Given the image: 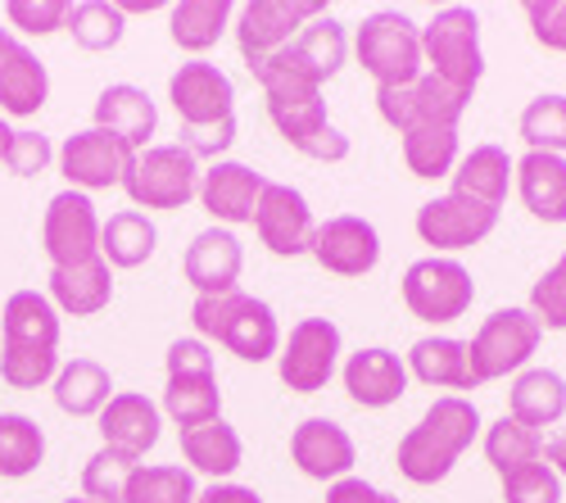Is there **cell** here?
<instances>
[{
  "label": "cell",
  "mask_w": 566,
  "mask_h": 503,
  "mask_svg": "<svg viewBox=\"0 0 566 503\" xmlns=\"http://www.w3.org/2000/svg\"><path fill=\"white\" fill-rule=\"evenodd\" d=\"M522 136L531 150L544 155H562L566 150V96H535L522 114Z\"/></svg>",
  "instance_id": "obj_43"
},
{
  "label": "cell",
  "mask_w": 566,
  "mask_h": 503,
  "mask_svg": "<svg viewBox=\"0 0 566 503\" xmlns=\"http://www.w3.org/2000/svg\"><path fill=\"white\" fill-rule=\"evenodd\" d=\"M345 55H349V41H345V28L336 14H317L313 23L300 28V36L291 45H281L272 60H263L254 73V82H308V86H322L332 82L340 69H345Z\"/></svg>",
  "instance_id": "obj_8"
},
{
  "label": "cell",
  "mask_w": 566,
  "mask_h": 503,
  "mask_svg": "<svg viewBox=\"0 0 566 503\" xmlns=\"http://www.w3.org/2000/svg\"><path fill=\"white\" fill-rule=\"evenodd\" d=\"M200 159L177 146H150L132 159V172L123 177V191L136 209H186L200 196Z\"/></svg>",
  "instance_id": "obj_7"
},
{
  "label": "cell",
  "mask_w": 566,
  "mask_h": 503,
  "mask_svg": "<svg viewBox=\"0 0 566 503\" xmlns=\"http://www.w3.org/2000/svg\"><path fill=\"white\" fill-rule=\"evenodd\" d=\"M181 453H186V463H191L196 472L213 476V481H227L235 468H241L245 459V444L241 436H235L231 422H205V427H191V431H181Z\"/></svg>",
  "instance_id": "obj_32"
},
{
  "label": "cell",
  "mask_w": 566,
  "mask_h": 503,
  "mask_svg": "<svg viewBox=\"0 0 566 503\" xmlns=\"http://www.w3.org/2000/svg\"><path fill=\"white\" fill-rule=\"evenodd\" d=\"M317 14H326V6H317V0H250V6H241V14H235V45H241L245 69H259L263 60H272Z\"/></svg>",
  "instance_id": "obj_11"
},
{
  "label": "cell",
  "mask_w": 566,
  "mask_h": 503,
  "mask_svg": "<svg viewBox=\"0 0 566 503\" xmlns=\"http://www.w3.org/2000/svg\"><path fill=\"white\" fill-rule=\"evenodd\" d=\"M308 254L326 272H336V277H367V272L381 263V237H376V227L367 218L340 213V218L317 222Z\"/></svg>",
  "instance_id": "obj_19"
},
{
  "label": "cell",
  "mask_w": 566,
  "mask_h": 503,
  "mask_svg": "<svg viewBox=\"0 0 566 503\" xmlns=\"http://www.w3.org/2000/svg\"><path fill=\"white\" fill-rule=\"evenodd\" d=\"M263 96H268V118L281 132V142L295 146L300 155L317 159V164H340L349 155V136L326 118V101H322V86L308 82H259Z\"/></svg>",
  "instance_id": "obj_3"
},
{
  "label": "cell",
  "mask_w": 566,
  "mask_h": 503,
  "mask_svg": "<svg viewBox=\"0 0 566 503\" xmlns=\"http://www.w3.org/2000/svg\"><path fill=\"white\" fill-rule=\"evenodd\" d=\"M64 503H86V499H64Z\"/></svg>",
  "instance_id": "obj_55"
},
{
  "label": "cell",
  "mask_w": 566,
  "mask_h": 503,
  "mask_svg": "<svg viewBox=\"0 0 566 503\" xmlns=\"http://www.w3.org/2000/svg\"><path fill=\"white\" fill-rule=\"evenodd\" d=\"M96 127L118 132L123 142L140 155V150H150V136L159 127V109H155V101L140 86L114 82V86L101 91V101H96Z\"/></svg>",
  "instance_id": "obj_27"
},
{
  "label": "cell",
  "mask_w": 566,
  "mask_h": 503,
  "mask_svg": "<svg viewBox=\"0 0 566 503\" xmlns=\"http://www.w3.org/2000/svg\"><path fill=\"white\" fill-rule=\"evenodd\" d=\"M476 431H481L476 404L462 399V395H444V399H436L427 413H421V422L399 440L395 463H399V472H403L412 485H436V481H444V476L453 472V463L471 449Z\"/></svg>",
  "instance_id": "obj_2"
},
{
  "label": "cell",
  "mask_w": 566,
  "mask_h": 503,
  "mask_svg": "<svg viewBox=\"0 0 566 503\" xmlns=\"http://www.w3.org/2000/svg\"><path fill=\"white\" fill-rule=\"evenodd\" d=\"M114 399V377L96 358H73L55 377V404L73 418H101L105 404Z\"/></svg>",
  "instance_id": "obj_31"
},
{
  "label": "cell",
  "mask_w": 566,
  "mask_h": 503,
  "mask_svg": "<svg viewBox=\"0 0 566 503\" xmlns=\"http://www.w3.org/2000/svg\"><path fill=\"white\" fill-rule=\"evenodd\" d=\"M485 459L499 476L526 468V463H539L544 459V431L516 422V418H499L490 431H485Z\"/></svg>",
  "instance_id": "obj_39"
},
{
  "label": "cell",
  "mask_w": 566,
  "mask_h": 503,
  "mask_svg": "<svg viewBox=\"0 0 566 503\" xmlns=\"http://www.w3.org/2000/svg\"><path fill=\"white\" fill-rule=\"evenodd\" d=\"M326 503H399V499L367 485L363 476H345V481H336L332 490H326Z\"/></svg>",
  "instance_id": "obj_51"
},
{
  "label": "cell",
  "mask_w": 566,
  "mask_h": 503,
  "mask_svg": "<svg viewBox=\"0 0 566 503\" xmlns=\"http://www.w3.org/2000/svg\"><path fill=\"white\" fill-rule=\"evenodd\" d=\"M291 459H295V468L304 472V476H313V481H345L349 472H354V463H358V449H354V440H349V431L340 427V422H332V418H308V422H300L295 431H291Z\"/></svg>",
  "instance_id": "obj_20"
},
{
  "label": "cell",
  "mask_w": 566,
  "mask_h": 503,
  "mask_svg": "<svg viewBox=\"0 0 566 503\" xmlns=\"http://www.w3.org/2000/svg\"><path fill=\"white\" fill-rule=\"evenodd\" d=\"M191 323H196L200 340H218L245 363H263V358H272L281 349V327H276L272 304H263V300H254L245 291L196 295Z\"/></svg>",
  "instance_id": "obj_4"
},
{
  "label": "cell",
  "mask_w": 566,
  "mask_h": 503,
  "mask_svg": "<svg viewBox=\"0 0 566 503\" xmlns=\"http://www.w3.org/2000/svg\"><path fill=\"white\" fill-rule=\"evenodd\" d=\"M507 404H512V413H507V418H516V422H526V427L544 431V427L562 422V413H566V381H562L553 368H531V373L516 377Z\"/></svg>",
  "instance_id": "obj_33"
},
{
  "label": "cell",
  "mask_w": 566,
  "mask_h": 503,
  "mask_svg": "<svg viewBox=\"0 0 566 503\" xmlns=\"http://www.w3.org/2000/svg\"><path fill=\"white\" fill-rule=\"evenodd\" d=\"M476 300V282L458 259H417L403 272V304L421 323H458Z\"/></svg>",
  "instance_id": "obj_10"
},
{
  "label": "cell",
  "mask_w": 566,
  "mask_h": 503,
  "mask_svg": "<svg viewBox=\"0 0 566 503\" xmlns=\"http://www.w3.org/2000/svg\"><path fill=\"white\" fill-rule=\"evenodd\" d=\"M41 245L51 254V268H77L101 259V218L86 191H60L45 205L41 218Z\"/></svg>",
  "instance_id": "obj_15"
},
{
  "label": "cell",
  "mask_w": 566,
  "mask_h": 503,
  "mask_svg": "<svg viewBox=\"0 0 566 503\" xmlns=\"http://www.w3.org/2000/svg\"><path fill=\"white\" fill-rule=\"evenodd\" d=\"M159 427H164V413L159 404L136 395V390H123L105 404L101 413V436L109 449H123L132 459H146V453L159 444Z\"/></svg>",
  "instance_id": "obj_25"
},
{
  "label": "cell",
  "mask_w": 566,
  "mask_h": 503,
  "mask_svg": "<svg viewBox=\"0 0 566 503\" xmlns=\"http://www.w3.org/2000/svg\"><path fill=\"white\" fill-rule=\"evenodd\" d=\"M408 373L427 386H444V390H481L476 363H471V340H453V336H427L408 349Z\"/></svg>",
  "instance_id": "obj_26"
},
{
  "label": "cell",
  "mask_w": 566,
  "mask_h": 503,
  "mask_svg": "<svg viewBox=\"0 0 566 503\" xmlns=\"http://www.w3.org/2000/svg\"><path fill=\"white\" fill-rule=\"evenodd\" d=\"M45 101H51V73L10 28H0V114L32 118Z\"/></svg>",
  "instance_id": "obj_21"
},
{
  "label": "cell",
  "mask_w": 566,
  "mask_h": 503,
  "mask_svg": "<svg viewBox=\"0 0 566 503\" xmlns=\"http://www.w3.org/2000/svg\"><path fill=\"white\" fill-rule=\"evenodd\" d=\"M403 164H408L412 177H453V168H458V127L403 132Z\"/></svg>",
  "instance_id": "obj_40"
},
{
  "label": "cell",
  "mask_w": 566,
  "mask_h": 503,
  "mask_svg": "<svg viewBox=\"0 0 566 503\" xmlns=\"http://www.w3.org/2000/svg\"><path fill=\"white\" fill-rule=\"evenodd\" d=\"M336 363H340V327L332 317H304V323L291 327L286 345L276 349L281 386L295 395L326 390V381L336 377Z\"/></svg>",
  "instance_id": "obj_9"
},
{
  "label": "cell",
  "mask_w": 566,
  "mask_h": 503,
  "mask_svg": "<svg viewBox=\"0 0 566 503\" xmlns=\"http://www.w3.org/2000/svg\"><path fill=\"white\" fill-rule=\"evenodd\" d=\"M467 91L440 82L436 73H421L408 86H390V91H376V109L381 118L403 136L417 127H458V118L467 114Z\"/></svg>",
  "instance_id": "obj_13"
},
{
  "label": "cell",
  "mask_w": 566,
  "mask_h": 503,
  "mask_svg": "<svg viewBox=\"0 0 566 503\" xmlns=\"http://www.w3.org/2000/svg\"><path fill=\"white\" fill-rule=\"evenodd\" d=\"M516 191H522L526 209L544 222H566V159L531 150L516 164Z\"/></svg>",
  "instance_id": "obj_29"
},
{
  "label": "cell",
  "mask_w": 566,
  "mask_h": 503,
  "mask_svg": "<svg viewBox=\"0 0 566 503\" xmlns=\"http://www.w3.org/2000/svg\"><path fill=\"white\" fill-rule=\"evenodd\" d=\"M60 377V308L41 291H14L0 308V381L36 390Z\"/></svg>",
  "instance_id": "obj_1"
},
{
  "label": "cell",
  "mask_w": 566,
  "mask_h": 503,
  "mask_svg": "<svg viewBox=\"0 0 566 503\" xmlns=\"http://www.w3.org/2000/svg\"><path fill=\"white\" fill-rule=\"evenodd\" d=\"M345 390L363 408H390L408 390V363L395 349H381V345L358 349L345 363Z\"/></svg>",
  "instance_id": "obj_24"
},
{
  "label": "cell",
  "mask_w": 566,
  "mask_h": 503,
  "mask_svg": "<svg viewBox=\"0 0 566 503\" xmlns=\"http://www.w3.org/2000/svg\"><path fill=\"white\" fill-rule=\"evenodd\" d=\"M45 463V431L28 413H0V476L23 481Z\"/></svg>",
  "instance_id": "obj_37"
},
{
  "label": "cell",
  "mask_w": 566,
  "mask_h": 503,
  "mask_svg": "<svg viewBox=\"0 0 566 503\" xmlns=\"http://www.w3.org/2000/svg\"><path fill=\"white\" fill-rule=\"evenodd\" d=\"M132 159H136V150L123 142V136L109 132V127H96V123H91L86 132H73L60 146V172L69 177L73 191L123 187V177L132 172Z\"/></svg>",
  "instance_id": "obj_14"
},
{
  "label": "cell",
  "mask_w": 566,
  "mask_h": 503,
  "mask_svg": "<svg viewBox=\"0 0 566 503\" xmlns=\"http://www.w3.org/2000/svg\"><path fill=\"white\" fill-rule=\"evenodd\" d=\"M539 336H544V327H539V317L531 308H499V313H490L481 323V332L471 336V363H476L481 386L522 368V363L539 349Z\"/></svg>",
  "instance_id": "obj_12"
},
{
  "label": "cell",
  "mask_w": 566,
  "mask_h": 503,
  "mask_svg": "<svg viewBox=\"0 0 566 503\" xmlns=\"http://www.w3.org/2000/svg\"><path fill=\"white\" fill-rule=\"evenodd\" d=\"M421 60H427V73H436L440 82H449V86H458L471 96L476 82L485 77L476 10H467V6L440 10L427 28H421Z\"/></svg>",
  "instance_id": "obj_6"
},
{
  "label": "cell",
  "mask_w": 566,
  "mask_h": 503,
  "mask_svg": "<svg viewBox=\"0 0 566 503\" xmlns=\"http://www.w3.org/2000/svg\"><path fill=\"white\" fill-rule=\"evenodd\" d=\"M196 472L181 463H140L127 481L123 503H196Z\"/></svg>",
  "instance_id": "obj_38"
},
{
  "label": "cell",
  "mask_w": 566,
  "mask_h": 503,
  "mask_svg": "<svg viewBox=\"0 0 566 503\" xmlns=\"http://www.w3.org/2000/svg\"><path fill=\"white\" fill-rule=\"evenodd\" d=\"M196 503H263V494L254 485H235V481H213L209 490H200Z\"/></svg>",
  "instance_id": "obj_52"
},
{
  "label": "cell",
  "mask_w": 566,
  "mask_h": 503,
  "mask_svg": "<svg viewBox=\"0 0 566 503\" xmlns=\"http://www.w3.org/2000/svg\"><path fill=\"white\" fill-rule=\"evenodd\" d=\"M114 300V268L105 259H91L77 268H51V304L73 317H96Z\"/></svg>",
  "instance_id": "obj_28"
},
{
  "label": "cell",
  "mask_w": 566,
  "mask_h": 503,
  "mask_svg": "<svg viewBox=\"0 0 566 503\" xmlns=\"http://www.w3.org/2000/svg\"><path fill=\"white\" fill-rule=\"evenodd\" d=\"M254 232L276 259H295V254L313 250L317 222H313L308 200L295 187H286V181H268L263 196H259V209H254Z\"/></svg>",
  "instance_id": "obj_17"
},
{
  "label": "cell",
  "mask_w": 566,
  "mask_h": 503,
  "mask_svg": "<svg viewBox=\"0 0 566 503\" xmlns=\"http://www.w3.org/2000/svg\"><path fill=\"white\" fill-rule=\"evenodd\" d=\"M507 503H562V476L548 463H526L503 476Z\"/></svg>",
  "instance_id": "obj_44"
},
{
  "label": "cell",
  "mask_w": 566,
  "mask_h": 503,
  "mask_svg": "<svg viewBox=\"0 0 566 503\" xmlns=\"http://www.w3.org/2000/svg\"><path fill=\"white\" fill-rule=\"evenodd\" d=\"M164 413L181 427H205L222 418V390H218V373H196V377H168L164 386Z\"/></svg>",
  "instance_id": "obj_34"
},
{
  "label": "cell",
  "mask_w": 566,
  "mask_h": 503,
  "mask_svg": "<svg viewBox=\"0 0 566 503\" xmlns=\"http://www.w3.org/2000/svg\"><path fill=\"white\" fill-rule=\"evenodd\" d=\"M136 468H140V459L101 444L82 468V499L86 503H123L127 499V481H132Z\"/></svg>",
  "instance_id": "obj_41"
},
{
  "label": "cell",
  "mask_w": 566,
  "mask_h": 503,
  "mask_svg": "<svg viewBox=\"0 0 566 503\" xmlns=\"http://www.w3.org/2000/svg\"><path fill=\"white\" fill-rule=\"evenodd\" d=\"M69 6L73 0H10V23L28 36H45V32H60L69 23Z\"/></svg>",
  "instance_id": "obj_46"
},
{
  "label": "cell",
  "mask_w": 566,
  "mask_h": 503,
  "mask_svg": "<svg viewBox=\"0 0 566 503\" xmlns=\"http://www.w3.org/2000/svg\"><path fill=\"white\" fill-rule=\"evenodd\" d=\"M51 159H55V150H51V136L45 132H14L0 164H6L14 177H36V172L51 168Z\"/></svg>",
  "instance_id": "obj_47"
},
{
  "label": "cell",
  "mask_w": 566,
  "mask_h": 503,
  "mask_svg": "<svg viewBox=\"0 0 566 503\" xmlns=\"http://www.w3.org/2000/svg\"><path fill=\"white\" fill-rule=\"evenodd\" d=\"M159 245L155 222L140 209H123L109 222H101V259L109 268H140Z\"/></svg>",
  "instance_id": "obj_35"
},
{
  "label": "cell",
  "mask_w": 566,
  "mask_h": 503,
  "mask_svg": "<svg viewBox=\"0 0 566 503\" xmlns=\"http://www.w3.org/2000/svg\"><path fill=\"white\" fill-rule=\"evenodd\" d=\"M526 19H531V32L539 45L566 55V0H531Z\"/></svg>",
  "instance_id": "obj_48"
},
{
  "label": "cell",
  "mask_w": 566,
  "mask_h": 503,
  "mask_svg": "<svg viewBox=\"0 0 566 503\" xmlns=\"http://www.w3.org/2000/svg\"><path fill=\"white\" fill-rule=\"evenodd\" d=\"M499 227V209L476 205L467 196H440L427 200L417 209V237L421 245H436V250H467V245H481L490 232Z\"/></svg>",
  "instance_id": "obj_18"
},
{
  "label": "cell",
  "mask_w": 566,
  "mask_h": 503,
  "mask_svg": "<svg viewBox=\"0 0 566 503\" xmlns=\"http://www.w3.org/2000/svg\"><path fill=\"white\" fill-rule=\"evenodd\" d=\"M73 41L82 51H114L127 32V14L109 0H82V6H69V23Z\"/></svg>",
  "instance_id": "obj_42"
},
{
  "label": "cell",
  "mask_w": 566,
  "mask_h": 503,
  "mask_svg": "<svg viewBox=\"0 0 566 503\" xmlns=\"http://www.w3.org/2000/svg\"><path fill=\"white\" fill-rule=\"evenodd\" d=\"M168 101L181 118V132L196 127H218L227 118H235V86L231 77L209 64V60H191L168 77Z\"/></svg>",
  "instance_id": "obj_16"
},
{
  "label": "cell",
  "mask_w": 566,
  "mask_h": 503,
  "mask_svg": "<svg viewBox=\"0 0 566 503\" xmlns=\"http://www.w3.org/2000/svg\"><path fill=\"white\" fill-rule=\"evenodd\" d=\"M168 23H172L168 32H172V41L181 45V51L205 55L209 45H218V36L231 28V6L227 0H181V6H172Z\"/></svg>",
  "instance_id": "obj_36"
},
{
  "label": "cell",
  "mask_w": 566,
  "mask_h": 503,
  "mask_svg": "<svg viewBox=\"0 0 566 503\" xmlns=\"http://www.w3.org/2000/svg\"><path fill=\"white\" fill-rule=\"evenodd\" d=\"M241 268H245V250L227 227H209V232H200L191 245H186V259H181V272H186V282L196 286V295L235 291Z\"/></svg>",
  "instance_id": "obj_23"
},
{
  "label": "cell",
  "mask_w": 566,
  "mask_h": 503,
  "mask_svg": "<svg viewBox=\"0 0 566 503\" xmlns=\"http://www.w3.org/2000/svg\"><path fill=\"white\" fill-rule=\"evenodd\" d=\"M544 459H548V468H553L557 476H566V431L553 436V440H544Z\"/></svg>",
  "instance_id": "obj_53"
},
{
  "label": "cell",
  "mask_w": 566,
  "mask_h": 503,
  "mask_svg": "<svg viewBox=\"0 0 566 503\" xmlns=\"http://www.w3.org/2000/svg\"><path fill=\"white\" fill-rule=\"evenodd\" d=\"M531 313L544 332H566V254L544 272L531 291Z\"/></svg>",
  "instance_id": "obj_45"
},
{
  "label": "cell",
  "mask_w": 566,
  "mask_h": 503,
  "mask_svg": "<svg viewBox=\"0 0 566 503\" xmlns=\"http://www.w3.org/2000/svg\"><path fill=\"white\" fill-rule=\"evenodd\" d=\"M354 55L371 73L376 91L408 86L421 77V69H427V60H421V28L399 10L367 14L358 36H354Z\"/></svg>",
  "instance_id": "obj_5"
},
{
  "label": "cell",
  "mask_w": 566,
  "mask_h": 503,
  "mask_svg": "<svg viewBox=\"0 0 566 503\" xmlns=\"http://www.w3.org/2000/svg\"><path fill=\"white\" fill-rule=\"evenodd\" d=\"M196 373H213V354L200 336H186L168 345V377H196Z\"/></svg>",
  "instance_id": "obj_50"
},
{
  "label": "cell",
  "mask_w": 566,
  "mask_h": 503,
  "mask_svg": "<svg viewBox=\"0 0 566 503\" xmlns=\"http://www.w3.org/2000/svg\"><path fill=\"white\" fill-rule=\"evenodd\" d=\"M10 136H14V132H10V123L0 118V159H6V146H10Z\"/></svg>",
  "instance_id": "obj_54"
},
{
  "label": "cell",
  "mask_w": 566,
  "mask_h": 503,
  "mask_svg": "<svg viewBox=\"0 0 566 503\" xmlns=\"http://www.w3.org/2000/svg\"><path fill=\"white\" fill-rule=\"evenodd\" d=\"M181 146L191 150L196 159H213V164H218V155H227V150L235 146V118H227V123H218V127L181 132Z\"/></svg>",
  "instance_id": "obj_49"
},
{
  "label": "cell",
  "mask_w": 566,
  "mask_h": 503,
  "mask_svg": "<svg viewBox=\"0 0 566 503\" xmlns=\"http://www.w3.org/2000/svg\"><path fill=\"white\" fill-rule=\"evenodd\" d=\"M263 187H268V177L254 172L250 164L218 159V164H209V168L200 172V205H205L218 222H227V227L254 222V209H259Z\"/></svg>",
  "instance_id": "obj_22"
},
{
  "label": "cell",
  "mask_w": 566,
  "mask_h": 503,
  "mask_svg": "<svg viewBox=\"0 0 566 503\" xmlns=\"http://www.w3.org/2000/svg\"><path fill=\"white\" fill-rule=\"evenodd\" d=\"M512 177H516V164L507 159V150L476 146L471 155H462L458 168H453V196H467V200H476V205L499 209L507 200Z\"/></svg>",
  "instance_id": "obj_30"
}]
</instances>
